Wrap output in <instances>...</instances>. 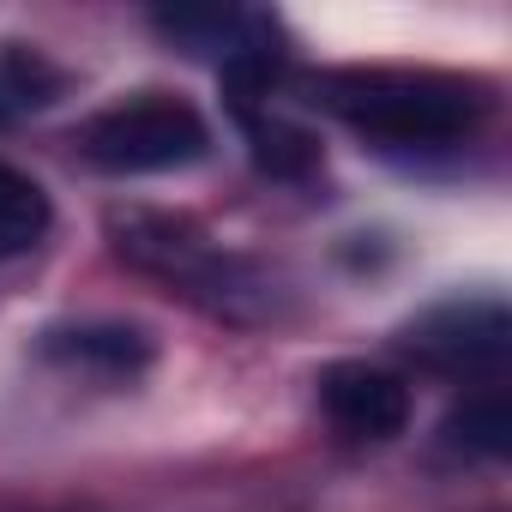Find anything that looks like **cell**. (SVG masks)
<instances>
[{
	"label": "cell",
	"instance_id": "obj_1",
	"mask_svg": "<svg viewBox=\"0 0 512 512\" xmlns=\"http://www.w3.org/2000/svg\"><path fill=\"white\" fill-rule=\"evenodd\" d=\"M314 103L386 145H452L488 115V91L434 67H338L314 79Z\"/></svg>",
	"mask_w": 512,
	"mask_h": 512
},
{
	"label": "cell",
	"instance_id": "obj_2",
	"mask_svg": "<svg viewBox=\"0 0 512 512\" xmlns=\"http://www.w3.org/2000/svg\"><path fill=\"white\" fill-rule=\"evenodd\" d=\"M109 241L133 272L157 278L163 290L187 296L205 314H223V320H266L272 314V284L247 260L223 253L187 217H169L151 205H121V211H109Z\"/></svg>",
	"mask_w": 512,
	"mask_h": 512
},
{
	"label": "cell",
	"instance_id": "obj_3",
	"mask_svg": "<svg viewBox=\"0 0 512 512\" xmlns=\"http://www.w3.org/2000/svg\"><path fill=\"white\" fill-rule=\"evenodd\" d=\"M79 151L103 175H169V169L199 163L211 151V133H205L193 103L163 97V91H139V97L91 115L79 133Z\"/></svg>",
	"mask_w": 512,
	"mask_h": 512
},
{
	"label": "cell",
	"instance_id": "obj_4",
	"mask_svg": "<svg viewBox=\"0 0 512 512\" xmlns=\"http://www.w3.org/2000/svg\"><path fill=\"white\" fill-rule=\"evenodd\" d=\"M404 350L422 368L440 374H494L512 350V320L500 296H470V302H446L434 314H422L404 332Z\"/></svg>",
	"mask_w": 512,
	"mask_h": 512
},
{
	"label": "cell",
	"instance_id": "obj_5",
	"mask_svg": "<svg viewBox=\"0 0 512 512\" xmlns=\"http://www.w3.org/2000/svg\"><path fill=\"white\" fill-rule=\"evenodd\" d=\"M320 410L350 440H392L410 428V386L374 362H332L320 374Z\"/></svg>",
	"mask_w": 512,
	"mask_h": 512
},
{
	"label": "cell",
	"instance_id": "obj_6",
	"mask_svg": "<svg viewBox=\"0 0 512 512\" xmlns=\"http://www.w3.org/2000/svg\"><path fill=\"white\" fill-rule=\"evenodd\" d=\"M49 368H67L79 380H133L151 368V338L139 326H61V332H43V350H37Z\"/></svg>",
	"mask_w": 512,
	"mask_h": 512
},
{
	"label": "cell",
	"instance_id": "obj_7",
	"mask_svg": "<svg viewBox=\"0 0 512 512\" xmlns=\"http://www.w3.org/2000/svg\"><path fill=\"white\" fill-rule=\"evenodd\" d=\"M55 211H49V193L13 169V163H0V260H19V253H31L43 235H49Z\"/></svg>",
	"mask_w": 512,
	"mask_h": 512
},
{
	"label": "cell",
	"instance_id": "obj_8",
	"mask_svg": "<svg viewBox=\"0 0 512 512\" xmlns=\"http://www.w3.org/2000/svg\"><path fill=\"white\" fill-rule=\"evenodd\" d=\"M446 440L464 446V452H476V458H506V446H512L506 398H500V392H482V398H470L464 410H452V416H446Z\"/></svg>",
	"mask_w": 512,
	"mask_h": 512
},
{
	"label": "cell",
	"instance_id": "obj_9",
	"mask_svg": "<svg viewBox=\"0 0 512 512\" xmlns=\"http://www.w3.org/2000/svg\"><path fill=\"white\" fill-rule=\"evenodd\" d=\"M55 85H61V79H55L31 49H7V55H0V121H13L19 109L49 103Z\"/></svg>",
	"mask_w": 512,
	"mask_h": 512
}]
</instances>
